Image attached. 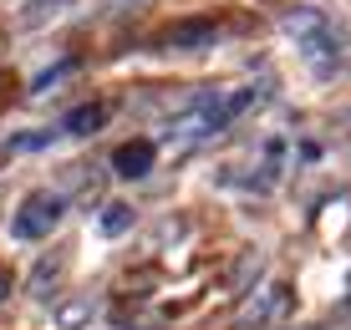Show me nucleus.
Segmentation results:
<instances>
[{
    "instance_id": "f257e3e1",
    "label": "nucleus",
    "mask_w": 351,
    "mask_h": 330,
    "mask_svg": "<svg viewBox=\"0 0 351 330\" xmlns=\"http://www.w3.org/2000/svg\"><path fill=\"white\" fill-rule=\"evenodd\" d=\"M250 102H255V92H250V87H234V92H204L199 102H193L189 112L173 122V138L184 142V148H189V142L214 138V132H224Z\"/></svg>"
},
{
    "instance_id": "f03ea898",
    "label": "nucleus",
    "mask_w": 351,
    "mask_h": 330,
    "mask_svg": "<svg viewBox=\"0 0 351 330\" xmlns=\"http://www.w3.org/2000/svg\"><path fill=\"white\" fill-rule=\"evenodd\" d=\"M62 214H66V199H62V193L36 188V193H26V199H21L16 218H10V234H16L21 244H36V239H46L56 224H62Z\"/></svg>"
},
{
    "instance_id": "7ed1b4c3",
    "label": "nucleus",
    "mask_w": 351,
    "mask_h": 330,
    "mask_svg": "<svg viewBox=\"0 0 351 330\" xmlns=\"http://www.w3.org/2000/svg\"><path fill=\"white\" fill-rule=\"evenodd\" d=\"M285 31L295 36V46H300L311 61H316V56H321V61H336V56H341V36H336L331 21L316 16V10H306V16H290Z\"/></svg>"
},
{
    "instance_id": "20e7f679",
    "label": "nucleus",
    "mask_w": 351,
    "mask_h": 330,
    "mask_svg": "<svg viewBox=\"0 0 351 330\" xmlns=\"http://www.w3.org/2000/svg\"><path fill=\"white\" fill-rule=\"evenodd\" d=\"M290 315V285H260L255 295H250L245 305H239L234 320L239 325H275Z\"/></svg>"
},
{
    "instance_id": "39448f33",
    "label": "nucleus",
    "mask_w": 351,
    "mask_h": 330,
    "mask_svg": "<svg viewBox=\"0 0 351 330\" xmlns=\"http://www.w3.org/2000/svg\"><path fill=\"white\" fill-rule=\"evenodd\" d=\"M153 163H158V148H153L148 138L123 142V148L112 153V173H117V178H148V173H153Z\"/></svg>"
},
{
    "instance_id": "423d86ee",
    "label": "nucleus",
    "mask_w": 351,
    "mask_h": 330,
    "mask_svg": "<svg viewBox=\"0 0 351 330\" xmlns=\"http://www.w3.org/2000/svg\"><path fill=\"white\" fill-rule=\"evenodd\" d=\"M102 122H107V107L102 102H82V107H71V112L62 117V132H71V138H92Z\"/></svg>"
},
{
    "instance_id": "0eeeda50",
    "label": "nucleus",
    "mask_w": 351,
    "mask_h": 330,
    "mask_svg": "<svg viewBox=\"0 0 351 330\" xmlns=\"http://www.w3.org/2000/svg\"><path fill=\"white\" fill-rule=\"evenodd\" d=\"M128 229H132V209H128V203H107L102 218H97V234H102V239H123Z\"/></svg>"
},
{
    "instance_id": "6e6552de",
    "label": "nucleus",
    "mask_w": 351,
    "mask_h": 330,
    "mask_svg": "<svg viewBox=\"0 0 351 330\" xmlns=\"http://www.w3.org/2000/svg\"><path fill=\"white\" fill-rule=\"evenodd\" d=\"M71 0H26L21 5V26H46V21H56Z\"/></svg>"
},
{
    "instance_id": "1a4fd4ad",
    "label": "nucleus",
    "mask_w": 351,
    "mask_h": 330,
    "mask_svg": "<svg viewBox=\"0 0 351 330\" xmlns=\"http://www.w3.org/2000/svg\"><path fill=\"white\" fill-rule=\"evenodd\" d=\"M214 36H219L214 26H173V31L163 36V41H168V46H209Z\"/></svg>"
},
{
    "instance_id": "9d476101",
    "label": "nucleus",
    "mask_w": 351,
    "mask_h": 330,
    "mask_svg": "<svg viewBox=\"0 0 351 330\" xmlns=\"http://www.w3.org/2000/svg\"><path fill=\"white\" fill-rule=\"evenodd\" d=\"M56 275H62V254H46V259L36 264V275H31V290H36V295H41V290L51 285Z\"/></svg>"
},
{
    "instance_id": "9b49d317",
    "label": "nucleus",
    "mask_w": 351,
    "mask_h": 330,
    "mask_svg": "<svg viewBox=\"0 0 351 330\" xmlns=\"http://www.w3.org/2000/svg\"><path fill=\"white\" fill-rule=\"evenodd\" d=\"M87 315H92V305H66V310L56 315V320H62V325L71 330V325H87Z\"/></svg>"
},
{
    "instance_id": "f8f14e48",
    "label": "nucleus",
    "mask_w": 351,
    "mask_h": 330,
    "mask_svg": "<svg viewBox=\"0 0 351 330\" xmlns=\"http://www.w3.org/2000/svg\"><path fill=\"white\" fill-rule=\"evenodd\" d=\"M10 300V270H0V305Z\"/></svg>"
}]
</instances>
